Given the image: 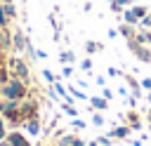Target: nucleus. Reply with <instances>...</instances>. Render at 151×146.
<instances>
[{
    "instance_id": "1",
    "label": "nucleus",
    "mask_w": 151,
    "mask_h": 146,
    "mask_svg": "<svg viewBox=\"0 0 151 146\" xmlns=\"http://www.w3.org/2000/svg\"><path fill=\"white\" fill-rule=\"evenodd\" d=\"M2 97L5 99H24L26 97V87H24V80L21 78H12L9 82L2 85Z\"/></svg>"
},
{
    "instance_id": "2",
    "label": "nucleus",
    "mask_w": 151,
    "mask_h": 146,
    "mask_svg": "<svg viewBox=\"0 0 151 146\" xmlns=\"http://www.w3.org/2000/svg\"><path fill=\"white\" fill-rule=\"evenodd\" d=\"M127 47H130V52L139 59V61H144V64H151V49L146 47V45H139L134 38H127Z\"/></svg>"
},
{
    "instance_id": "3",
    "label": "nucleus",
    "mask_w": 151,
    "mask_h": 146,
    "mask_svg": "<svg viewBox=\"0 0 151 146\" xmlns=\"http://www.w3.org/2000/svg\"><path fill=\"white\" fill-rule=\"evenodd\" d=\"M130 125H118V127H111V132H109V137L111 139H127L130 137Z\"/></svg>"
},
{
    "instance_id": "4",
    "label": "nucleus",
    "mask_w": 151,
    "mask_h": 146,
    "mask_svg": "<svg viewBox=\"0 0 151 146\" xmlns=\"http://www.w3.org/2000/svg\"><path fill=\"white\" fill-rule=\"evenodd\" d=\"M12 66H14V71H17V75H19L21 80H28V66H26L21 59H12Z\"/></svg>"
},
{
    "instance_id": "5",
    "label": "nucleus",
    "mask_w": 151,
    "mask_h": 146,
    "mask_svg": "<svg viewBox=\"0 0 151 146\" xmlns=\"http://www.w3.org/2000/svg\"><path fill=\"white\" fill-rule=\"evenodd\" d=\"M90 104H92V111H106L109 108V99H104V97H90Z\"/></svg>"
},
{
    "instance_id": "6",
    "label": "nucleus",
    "mask_w": 151,
    "mask_h": 146,
    "mask_svg": "<svg viewBox=\"0 0 151 146\" xmlns=\"http://www.w3.org/2000/svg\"><path fill=\"white\" fill-rule=\"evenodd\" d=\"M33 115H35V104L28 101V104H21V106H19V118H26V120H28V118H33Z\"/></svg>"
},
{
    "instance_id": "7",
    "label": "nucleus",
    "mask_w": 151,
    "mask_h": 146,
    "mask_svg": "<svg viewBox=\"0 0 151 146\" xmlns=\"http://www.w3.org/2000/svg\"><path fill=\"white\" fill-rule=\"evenodd\" d=\"M9 144H12V146H31L28 139H26L24 134H19V132H12V134H9Z\"/></svg>"
},
{
    "instance_id": "8",
    "label": "nucleus",
    "mask_w": 151,
    "mask_h": 146,
    "mask_svg": "<svg viewBox=\"0 0 151 146\" xmlns=\"http://www.w3.org/2000/svg\"><path fill=\"white\" fill-rule=\"evenodd\" d=\"M26 40H28V38H26L21 31H17V33H14V47H17V52L26 49Z\"/></svg>"
},
{
    "instance_id": "9",
    "label": "nucleus",
    "mask_w": 151,
    "mask_h": 146,
    "mask_svg": "<svg viewBox=\"0 0 151 146\" xmlns=\"http://www.w3.org/2000/svg\"><path fill=\"white\" fill-rule=\"evenodd\" d=\"M127 122H130V127H132V130H142V122H139V115H137V111H134V108L127 113Z\"/></svg>"
},
{
    "instance_id": "10",
    "label": "nucleus",
    "mask_w": 151,
    "mask_h": 146,
    "mask_svg": "<svg viewBox=\"0 0 151 146\" xmlns=\"http://www.w3.org/2000/svg\"><path fill=\"white\" fill-rule=\"evenodd\" d=\"M134 40H137L139 45H149V42H151V31H137V33H134Z\"/></svg>"
},
{
    "instance_id": "11",
    "label": "nucleus",
    "mask_w": 151,
    "mask_h": 146,
    "mask_svg": "<svg viewBox=\"0 0 151 146\" xmlns=\"http://www.w3.org/2000/svg\"><path fill=\"white\" fill-rule=\"evenodd\" d=\"M118 33H120V35H125V38H134V33H137V31H134V26H132V24H123V26L118 28Z\"/></svg>"
},
{
    "instance_id": "12",
    "label": "nucleus",
    "mask_w": 151,
    "mask_h": 146,
    "mask_svg": "<svg viewBox=\"0 0 151 146\" xmlns=\"http://www.w3.org/2000/svg\"><path fill=\"white\" fill-rule=\"evenodd\" d=\"M123 19H125V24H132V26H137V24H139V19L134 16V12H132V9H123Z\"/></svg>"
},
{
    "instance_id": "13",
    "label": "nucleus",
    "mask_w": 151,
    "mask_h": 146,
    "mask_svg": "<svg viewBox=\"0 0 151 146\" xmlns=\"http://www.w3.org/2000/svg\"><path fill=\"white\" fill-rule=\"evenodd\" d=\"M26 130H28L31 134H38V132H40V122H38L35 118H28V120H26Z\"/></svg>"
},
{
    "instance_id": "14",
    "label": "nucleus",
    "mask_w": 151,
    "mask_h": 146,
    "mask_svg": "<svg viewBox=\"0 0 151 146\" xmlns=\"http://www.w3.org/2000/svg\"><path fill=\"white\" fill-rule=\"evenodd\" d=\"M101 49V42H94V40H87L85 42V52L87 54H94V52H99Z\"/></svg>"
},
{
    "instance_id": "15",
    "label": "nucleus",
    "mask_w": 151,
    "mask_h": 146,
    "mask_svg": "<svg viewBox=\"0 0 151 146\" xmlns=\"http://www.w3.org/2000/svg\"><path fill=\"white\" fill-rule=\"evenodd\" d=\"M130 9L134 12V16H137V19H142V16H146V14H149V9H146L144 5H132Z\"/></svg>"
},
{
    "instance_id": "16",
    "label": "nucleus",
    "mask_w": 151,
    "mask_h": 146,
    "mask_svg": "<svg viewBox=\"0 0 151 146\" xmlns=\"http://www.w3.org/2000/svg\"><path fill=\"white\" fill-rule=\"evenodd\" d=\"M73 59H76V54H73L71 49H66V52H61V54H59V61H61V64H71Z\"/></svg>"
},
{
    "instance_id": "17",
    "label": "nucleus",
    "mask_w": 151,
    "mask_h": 146,
    "mask_svg": "<svg viewBox=\"0 0 151 146\" xmlns=\"http://www.w3.org/2000/svg\"><path fill=\"white\" fill-rule=\"evenodd\" d=\"M5 12H7V16H9V19H14V16H17V7L12 5V0H5Z\"/></svg>"
},
{
    "instance_id": "18",
    "label": "nucleus",
    "mask_w": 151,
    "mask_h": 146,
    "mask_svg": "<svg viewBox=\"0 0 151 146\" xmlns=\"http://www.w3.org/2000/svg\"><path fill=\"white\" fill-rule=\"evenodd\" d=\"M73 141H76V137H73V134H66V137H61L59 146H73Z\"/></svg>"
},
{
    "instance_id": "19",
    "label": "nucleus",
    "mask_w": 151,
    "mask_h": 146,
    "mask_svg": "<svg viewBox=\"0 0 151 146\" xmlns=\"http://www.w3.org/2000/svg\"><path fill=\"white\" fill-rule=\"evenodd\" d=\"M92 125H97V127H101L104 125V118H101V113L97 111V113H92Z\"/></svg>"
},
{
    "instance_id": "20",
    "label": "nucleus",
    "mask_w": 151,
    "mask_h": 146,
    "mask_svg": "<svg viewBox=\"0 0 151 146\" xmlns=\"http://www.w3.org/2000/svg\"><path fill=\"white\" fill-rule=\"evenodd\" d=\"M68 92H71V97H76V99H87V94H85V92H80V89H76V87H71Z\"/></svg>"
},
{
    "instance_id": "21",
    "label": "nucleus",
    "mask_w": 151,
    "mask_h": 146,
    "mask_svg": "<svg viewBox=\"0 0 151 146\" xmlns=\"http://www.w3.org/2000/svg\"><path fill=\"white\" fill-rule=\"evenodd\" d=\"M0 26H2V28L7 26V12H5V5H0Z\"/></svg>"
},
{
    "instance_id": "22",
    "label": "nucleus",
    "mask_w": 151,
    "mask_h": 146,
    "mask_svg": "<svg viewBox=\"0 0 151 146\" xmlns=\"http://www.w3.org/2000/svg\"><path fill=\"white\" fill-rule=\"evenodd\" d=\"M61 75H64V78H71V75H73V68H71V64H64V68H61Z\"/></svg>"
},
{
    "instance_id": "23",
    "label": "nucleus",
    "mask_w": 151,
    "mask_h": 146,
    "mask_svg": "<svg viewBox=\"0 0 151 146\" xmlns=\"http://www.w3.org/2000/svg\"><path fill=\"white\" fill-rule=\"evenodd\" d=\"M42 78H45L47 82H54V80H57V78H54V73H52V71H47V68L42 71Z\"/></svg>"
},
{
    "instance_id": "24",
    "label": "nucleus",
    "mask_w": 151,
    "mask_h": 146,
    "mask_svg": "<svg viewBox=\"0 0 151 146\" xmlns=\"http://www.w3.org/2000/svg\"><path fill=\"white\" fill-rule=\"evenodd\" d=\"M64 111H66V113H68V115H73V118H76V115H78V111H76V108H73V106H71V104H66V101H64Z\"/></svg>"
},
{
    "instance_id": "25",
    "label": "nucleus",
    "mask_w": 151,
    "mask_h": 146,
    "mask_svg": "<svg viewBox=\"0 0 151 146\" xmlns=\"http://www.w3.org/2000/svg\"><path fill=\"white\" fill-rule=\"evenodd\" d=\"M97 144H99V146H111V137H109V134H106V137H99Z\"/></svg>"
},
{
    "instance_id": "26",
    "label": "nucleus",
    "mask_w": 151,
    "mask_h": 146,
    "mask_svg": "<svg viewBox=\"0 0 151 146\" xmlns=\"http://www.w3.org/2000/svg\"><path fill=\"white\" fill-rule=\"evenodd\" d=\"M80 68H83V71H92V61H90V59H83Z\"/></svg>"
},
{
    "instance_id": "27",
    "label": "nucleus",
    "mask_w": 151,
    "mask_h": 146,
    "mask_svg": "<svg viewBox=\"0 0 151 146\" xmlns=\"http://www.w3.org/2000/svg\"><path fill=\"white\" fill-rule=\"evenodd\" d=\"M142 89L151 92V78H144V80H142Z\"/></svg>"
},
{
    "instance_id": "28",
    "label": "nucleus",
    "mask_w": 151,
    "mask_h": 146,
    "mask_svg": "<svg viewBox=\"0 0 151 146\" xmlns=\"http://www.w3.org/2000/svg\"><path fill=\"white\" fill-rule=\"evenodd\" d=\"M101 97H104V99H113V92H111L109 87H104V92H101Z\"/></svg>"
},
{
    "instance_id": "29",
    "label": "nucleus",
    "mask_w": 151,
    "mask_h": 146,
    "mask_svg": "<svg viewBox=\"0 0 151 146\" xmlns=\"http://www.w3.org/2000/svg\"><path fill=\"white\" fill-rule=\"evenodd\" d=\"M111 12H123V5H118V2H111Z\"/></svg>"
},
{
    "instance_id": "30",
    "label": "nucleus",
    "mask_w": 151,
    "mask_h": 146,
    "mask_svg": "<svg viewBox=\"0 0 151 146\" xmlns=\"http://www.w3.org/2000/svg\"><path fill=\"white\" fill-rule=\"evenodd\" d=\"M109 75H111V78H116V75H123V73H120L118 68H113V66H111V68H109Z\"/></svg>"
},
{
    "instance_id": "31",
    "label": "nucleus",
    "mask_w": 151,
    "mask_h": 146,
    "mask_svg": "<svg viewBox=\"0 0 151 146\" xmlns=\"http://www.w3.org/2000/svg\"><path fill=\"white\" fill-rule=\"evenodd\" d=\"M73 125H76V130H83V127H85V122H83V120H78V118L73 120Z\"/></svg>"
},
{
    "instance_id": "32",
    "label": "nucleus",
    "mask_w": 151,
    "mask_h": 146,
    "mask_svg": "<svg viewBox=\"0 0 151 146\" xmlns=\"http://www.w3.org/2000/svg\"><path fill=\"white\" fill-rule=\"evenodd\" d=\"M127 106H132V108H134V106H137V97H130V99H127Z\"/></svg>"
},
{
    "instance_id": "33",
    "label": "nucleus",
    "mask_w": 151,
    "mask_h": 146,
    "mask_svg": "<svg viewBox=\"0 0 151 146\" xmlns=\"http://www.w3.org/2000/svg\"><path fill=\"white\" fill-rule=\"evenodd\" d=\"M5 78H7V75H5V71L0 68V89H2V85H5Z\"/></svg>"
},
{
    "instance_id": "34",
    "label": "nucleus",
    "mask_w": 151,
    "mask_h": 146,
    "mask_svg": "<svg viewBox=\"0 0 151 146\" xmlns=\"http://www.w3.org/2000/svg\"><path fill=\"white\" fill-rule=\"evenodd\" d=\"M73 146H87V144H85L83 139H78V137H76V141H73Z\"/></svg>"
},
{
    "instance_id": "35",
    "label": "nucleus",
    "mask_w": 151,
    "mask_h": 146,
    "mask_svg": "<svg viewBox=\"0 0 151 146\" xmlns=\"http://www.w3.org/2000/svg\"><path fill=\"white\" fill-rule=\"evenodd\" d=\"M2 137H5V122L0 120V141H2Z\"/></svg>"
},
{
    "instance_id": "36",
    "label": "nucleus",
    "mask_w": 151,
    "mask_h": 146,
    "mask_svg": "<svg viewBox=\"0 0 151 146\" xmlns=\"http://www.w3.org/2000/svg\"><path fill=\"white\" fill-rule=\"evenodd\" d=\"M132 146H144V141H142V139H137V141H132Z\"/></svg>"
},
{
    "instance_id": "37",
    "label": "nucleus",
    "mask_w": 151,
    "mask_h": 146,
    "mask_svg": "<svg viewBox=\"0 0 151 146\" xmlns=\"http://www.w3.org/2000/svg\"><path fill=\"white\" fill-rule=\"evenodd\" d=\"M146 118H149V125H151V108H149V113H146Z\"/></svg>"
},
{
    "instance_id": "38",
    "label": "nucleus",
    "mask_w": 151,
    "mask_h": 146,
    "mask_svg": "<svg viewBox=\"0 0 151 146\" xmlns=\"http://www.w3.org/2000/svg\"><path fill=\"white\" fill-rule=\"evenodd\" d=\"M146 99H149V104H151V92H149V94H146Z\"/></svg>"
},
{
    "instance_id": "39",
    "label": "nucleus",
    "mask_w": 151,
    "mask_h": 146,
    "mask_svg": "<svg viewBox=\"0 0 151 146\" xmlns=\"http://www.w3.org/2000/svg\"><path fill=\"white\" fill-rule=\"evenodd\" d=\"M0 146H12V144H0Z\"/></svg>"
}]
</instances>
